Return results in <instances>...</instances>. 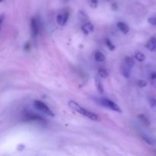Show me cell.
Instances as JSON below:
<instances>
[{
	"label": "cell",
	"mask_w": 156,
	"mask_h": 156,
	"mask_svg": "<svg viewBox=\"0 0 156 156\" xmlns=\"http://www.w3.org/2000/svg\"><path fill=\"white\" fill-rule=\"evenodd\" d=\"M100 104L104 106L105 108H108V109L111 110V111H116V112L118 113H122V110L115 102H114L113 101L110 100L108 98H101L100 100Z\"/></svg>",
	"instance_id": "3957f363"
},
{
	"label": "cell",
	"mask_w": 156,
	"mask_h": 156,
	"mask_svg": "<svg viewBox=\"0 0 156 156\" xmlns=\"http://www.w3.org/2000/svg\"><path fill=\"white\" fill-rule=\"evenodd\" d=\"M135 59L136 60H138L139 62H143L146 59V56L143 54V53H140V52H137L135 54Z\"/></svg>",
	"instance_id": "2e32d148"
},
{
	"label": "cell",
	"mask_w": 156,
	"mask_h": 156,
	"mask_svg": "<svg viewBox=\"0 0 156 156\" xmlns=\"http://www.w3.org/2000/svg\"><path fill=\"white\" fill-rule=\"evenodd\" d=\"M3 20H4V15H3V14H2V15H1V21H0L1 24H2Z\"/></svg>",
	"instance_id": "484cf974"
},
{
	"label": "cell",
	"mask_w": 156,
	"mask_h": 156,
	"mask_svg": "<svg viewBox=\"0 0 156 156\" xmlns=\"http://www.w3.org/2000/svg\"><path fill=\"white\" fill-rule=\"evenodd\" d=\"M138 117H139V119L140 120V121H141L142 123L145 125V126H150V125H151L150 120H149V118H148L146 116H145L144 114H140V115L138 116Z\"/></svg>",
	"instance_id": "8fae6325"
},
{
	"label": "cell",
	"mask_w": 156,
	"mask_h": 156,
	"mask_svg": "<svg viewBox=\"0 0 156 156\" xmlns=\"http://www.w3.org/2000/svg\"><path fill=\"white\" fill-rule=\"evenodd\" d=\"M24 149V145H19V146H18V151H22Z\"/></svg>",
	"instance_id": "cb8c5ba5"
},
{
	"label": "cell",
	"mask_w": 156,
	"mask_h": 156,
	"mask_svg": "<svg viewBox=\"0 0 156 156\" xmlns=\"http://www.w3.org/2000/svg\"><path fill=\"white\" fill-rule=\"evenodd\" d=\"M134 64H135V62H134L133 59L132 57H129V56L126 57L124 62L125 66H126L129 67V68H130L131 69H132L133 67L134 66Z\"/></svg>",
	"instance_id": "4fadbf2b"
},
{
	"label": "cell",
	"mask_w": 156,
	"mask_h": 156,
	"mask_svg": "<svg viewBox=\"0 0 156 156\" xmlns=\"http://www.w3.org/2000/svg\"><path fill=\"white\" fill-rule=\"evenodd\" d=\"M117 28L120 30V31H121L123 34H126L129 33V27L124 22H122V21H120L117 24Z\"/></svg>",
	"instance_id": "ba28073f"
},
{
	"label": "cell",
	"mask_w": 156,
	"mask_h": 156,
	"mask_svg": "<svg viewBox=\"0 0 156 156\" xmlns=\"http://www.w3.org/2000/svg\"><path fill=\"white\" fill-rule=\"evenodd\" d=\"M88 5L92 9H96L98 5V0H88Z\"/></svg>",
	"instance_id": "d6986e66"
},
{
	"label": "cell",
	"mask_w": 156,
	"mask_h": 156,
	"mask_svg": "<svg viewBox=\"0 0 156 156\" xmlns=\"http://www.w3.org/2000/svg\"><path fill=\"white\" fill-rule=\"evenodd\" d=\"M146 48L150 52L156 51V38L152 37L148 41L146 44Z\"/></svg>",
	"instance_id": "52a82bcc"
},
{
	"label": "cell",
	"mask_w": 156,
	"mask_h": 156,
	"mask_svg": "<svg viewBox=\"0 0 156 156\" xmlns=\"http://www.w3.org/2000/svg\"><path fill=\"white\" fill-rule=\"evenodd\" d=\"M3 1H4V0H0V2H3Z\"/></svg>",
	"instance_id": "4316f807"
},
{
	"label": "cell",
	"mask_w": 156,
	"mask_h": 156,
	"mask_svg": "<svg viewBox=\"0 0 156 156\" xmlns=\"http://www.w3.org/2000/svg\"><path fill=\"white\" fill-rule=\"evenodd\" d=\"M94 82H95V86L97 90L98 91V92L100 94H103L104 91H105V89H104V86L102 85V82L101 81V79L99 78H95V80H94Z\"/></svg>",
	"instance_id": "30bf717a"
},
{
	"label": "cell",
	"mask_w": 156,
	"mask_h": 156,
	"mask_svg": "<svg viewBox=\"0 0 156 156\" xmlns=\"http://www.w3.org/2000/svg\"><path fill=\"white\" fill-rule=\"evenodd\" d=\"M94 59H95L97 62H105L106 60V56H105L102 52L101 51H97L94 54Z\"/></svg>",
	"instance_id": "9c48e42d"
},
{
	"label": "cell",
	"mask_w": 156,
	"mask_h": 156,
	"mask_svg": "<svg viewBox=\"0 0 156 156\" xmlns=\"http://www.w3.org/2000/svg\"><path fill=\"white\" fill-rule=\"evenodd\" d=\"M98 73L99 77L102 78V79H106V78L108 77V72L104 68L98 69Z\"/></svg>",
	"instance_id": "9a60e30c"
},
{
	"label": "cell",
	"mask_w": 156,
	"mask_h": 156,
	"mask_svg": "<svg viewBox=\"0 0 156 156\" xmlns=\"http://www.w3.org/2000/svg\"><path fill=\"white\" fill-rule=\"evenodd\" d=\"M69 18V13L68 12H62L59 13V15L56 16V22L59 25L64 26L66 24L67 21Z\"/></svg>",
	"instance_id": "5b68a950"
},
{
	"label": "cell",
	"mask_w": 156,
	"mask_h": 156,
	"mask_svg": "<svg viewBox=\"0 0 156 156\" xmlns=\"http://www.w3.org/2000/svg\"><path fill=\"white\" fill-rule=\"evenodd\" d=\"M105 44H106V46L108 47V48L110 50H111V51H113V50H114L116 49L115 45L111 42V40L106 39V41H105Z\"/></svg>",
	"instance_id": "e0dca14e"
},
{
	"label": "cell",
	"mask_w": 156,
	"mask_h": 156,
	"mask_svg": "<svg viewBox=\"0 0 156 156\" xmlns=\"http://www.w3.org/2000/svg\"><path fill=\"white\" fill-rule=\"evenodd\" d=\"M148 22H149L151 25L156 26V16L149 17V18H148Z\"/></svg>",
	"instance_id": "44dd1931"
},
{
	"label": "cell",
	"mask_w": 156,
	"mask_h": 156,
	"mask_svg": "<svg viewBox=\"0 0 156 156\" xmlns=\"http://www.w3.org/2000/svg\"><path fill=\"white\" fill-rule=\"evenodd\" d=\"M117 8L118 7H117V5L116 4V3H114V4L112 5V9H114V10H117Z\"/></svg>",
	"instance_id": "d4e9b609"
},
{
	"label": "cell",
	"mask_w": 156,
	"mask_h": 156,
	"mask_svg": "<svg viewBox=\"0 0 156 156\" xmlns=\"http://www.w3.org/2000/svg\"><path fill=\"white\" fill-rule=\"evenodd\" d=\"M130 72H131L130 68L127 67L126 66L123 65V69H122V74H123V76H124L125 78H126V79L129 78V76H130Z\"/></svg>",
	"instance_id": "5bb4252c"
},
{
	"label": "cell",
	"mask_w": 156,
	"mask_h": 156,
	"mask_svg": "<svg viewBox=\"0 0 156 156\" xmlns=\"http://www.w3.org/2000/svg\"><path fill=\"white\" fill-rule=\"evenodd\" d=\"M27 120H33V121H44V118H42L40 116L36 115V114H30V115H27Z\"/></svg>",
	"instance_id": "7c38bea8"
},
{
	"label": "cell",
	"mask_w": 156,
	"mask_h": 156,
	"mask_svg": "<svg viewBox=\"0 0 156 156\" xmlns=\"http://www.w3.org/2000/svg\"><path fill=\"white\" fill-rule=\"evenodd\" d=\"M68 105L73 111H76V112L79 113V114H82V116L87 117V118H88L89 120L95 122L101 121V117H99L98 114H96L94 112H91V111H88V110L85 109V108H83V107H82L81 105H79L77 102L74 101H69Z\"/></svg>",
	"instance_id": "6da1fadb"
},
{
	"label": "cell",
	"mask_w": 156,
	"mask_h": 156,
	"mask_svg": "<svg viewBox=\"0 0 156 156\" xmlns=\"http://www.w3.org/2000/svg\"><path fill=\"white\" fill-rule=\"evenodd\" d=\"M143 139H144L145 141H146L147 143H149V144H150V145L153 144V143H152V140H150V139H149V138H148V137L143 136Z\"/></svg>",
	"instance_id": "603a6c76"
},
{
	"label": "cell",
	"mask_w": 156,
	"mask_h": 156,
	"mask_svg": "<svg viewBox=\"0 0 156 156\" xmlns=\"http://www.w3.org/2000/svg\"><path fill=\"white\" fill-rule=\"evenodd\" d=\"M149 105H150L152 111L156 113V98H149Z\"/></svg>",
	"instance_id": "ac0fdd59"
},
{
	"label": "cell",
	"mask_w": 156,
	"mask_h": 156,
	"mask_svg": "<svg viewBox=\"0 0 156 156\" xmlns=\"http://www.w3.org/2000/svg\"><path fill=\"white\" fill-rule=\"evenodd\" d=\"M137 85H138V86L140 87V88H145V87L147 85V82L145 80H139L138 82H137Z\"/></svg>",
	"instance_id": "7402d4cb"
},
{
	"label": "cell",
	"mask_w": 156,
	"mask_h": 156,
	"mask_svg": "<svg viewBox=\"0 0 156 156\" xmlns=\"http://www.w3.org/2000/svg\"><path fill=\"white\" fill-rule=\"evenodd\" d=\"M30 29H31V34L33 37H35L39 34V23L35 18H33L30 21Z\"/></svg>",
	"instance_id": "277c9868"
},
{
	"label": "cell",
	"mask_w": 156,
	"mask_h": 156,
	"mask_svg": "<svg viewBox=\"0 0 156 156\" xmlns=\"http://www.w3.org/2000/svg\"><path fill=\"white\" fill-rule=\"evenodd\" d=\"M94 27L93 24H91V22H86L82 24V30L84 33V34L85 35H88L90 33L94 31Z\"/></svg>",
	"instance_id": "8992f818"
},
{
	"label": "cell",
	"mask_w": 156,
	"mask_h": 156,
	"mask_svg": "<svg viewBox=\"0 0 156 156\" xmlns=\"http://www.w3.org/2000/svg\"><path fill=\"white\" fill-rule=\"evenodd\" d=\"M151 84L152 86L156 88V73H152L151 76Z\"/></svg>",
	"instance_id": "ffe728a7"
},
{
	"label": "cell",
	"mask_w": 156,
	"mask_h": 156,
	"mask_svg": "<svg viewBox=\"0 0 156 156\" xmlns=\"http://www.w3.org/2000/svg\"><path fill=\"white\" fill-rule=\"evenodd\" d=\"M34 108H36V109H37L38 111H41L42 113H44V114H47V115L48 116H50V117H54V114H53V111L50 110V108H49L45 103L41 101H34Z\"/></svg>",
	"instance_id": "7a4b0ae2"
}]
</instances>
